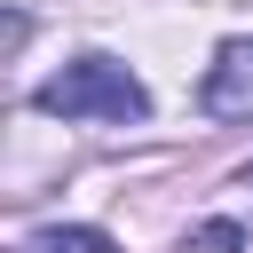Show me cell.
<instances>
[{
    "label": "cell",
    "mask_w": 253,
    "mask_h": 253,
    "mask_svg": "<svg viewBox=\"0 0 253 253\" xmlns=\"http://www.w3.org/2000/svg\"><path fill=\"white\" fill-rule=\"evenodd\" d=\"M32 103L55 111V119H103V126H142L150 119V87L111 55H71L55 79L32 87Z\"/></svg>",
    "instance_id": "6da1fadb"
},
{
    "label": "cell",
    "mask_w": 253,
    "mask_h": 253,
    "mask_svg": "<svg viewBox=\"0 0 253 253\" xmlns=\"http://www.w3.org/2000/svg\"><path fill=\"white\" fill-rule=\"evenodd\" d=\"M206 119H253V40H221L198 87Z\"/></svg>",
    "instance_id": "7a4b0ae2"
},
{
    "label": "cell",
    "mask_w": 253,
    "mask_h": 253,
    "mask_svg": "<svg viewBox=\"0 0 253 253\" xmlns=\"http://www.w3.org/2000/svg\"><path fill=\"white\" fill-rule=\"evenodd\" d=\"M32 253H111V237H103V229H87V221H55V229H40V237H32Z\"/></svg>",
    "instance_id": "3957f363"
},
{
    "label": "cell",
    "mask_w": 253,
    "mask_h": 253,
    "mask_svg": "<svg viewBox=\"0 0 253 253\" xmlns=\"http://www.w3.org/2000/svg\"><path fill=\"white\" fill-rule=\"evenodd\" d=\"M190 253H245V229L237 221H206V229H190Z\"/></svg>",
    "instance_id": "277c9868"
},
{
    "label": "cell",
    "mask_w": 253,
    "mask_h": 253,
    "mask_svg": "<svg viewBox=\"0 0 253 253\" xmlns=\"http://www.w3.org/2000/svg\"><path fill=\"white\" fill-rule=\"evenodd\" d=\"M245 174H253V166H245Z\"/></svg>",
    "instance_id": "5b68a950"
}]
</instances>
